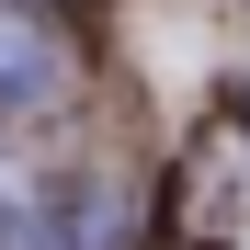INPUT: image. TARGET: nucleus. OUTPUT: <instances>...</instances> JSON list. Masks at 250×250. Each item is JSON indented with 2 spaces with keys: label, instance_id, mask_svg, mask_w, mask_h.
Wrapping results in <instances>:
<instances>
[{
  "label": "nucleus",
  "instance_id": "nucleus-1",
  "mask_svg": "<svg viewBox=\"0 0 250 250\" xmlns=\"http://www.w3.org/2000/svg\"><path fill=\"white\" fill-rule=\"evenodd\" d=\"M57 91H68V34L23 0H0V114H34Z\"/></svg>",
  "mask_w": 250,
  "mask_h": 250
}]
</instances>
